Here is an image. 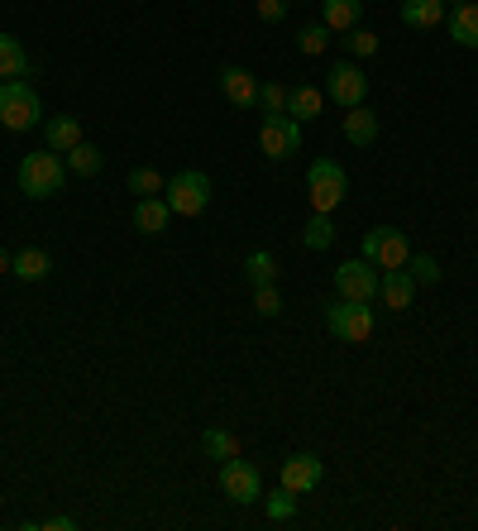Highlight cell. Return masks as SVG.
Returning <instances> with one entry per match:
<instances>
[{
    "label": "cell",
    "mask_w": 478,
    "mask_h": 531,
    "mask_svg": "<svg viewBox=\"0 0 478 531\" xmlns=\"http://www.w3.org/2000/svg\"><path fill=\"white\" fill-rule=\"evenodd\" d=\"M455 5H464V0H455Z\"/></svg>",
    "instance_id": "obj_37"
},
{
    "label": "cell",
    "mask_w": 478,
    "mask_h": 531,
    "mask_svg": "<svg viewBox=\"0 0 478 531\" xmlns=\"http://www.w3.org/2000/svg\"><path fill=\"white\" fill-rule=\"evenodd\" d=\"M378 297H383L392 311H407L412 307V297H416V278L407 273V268H388L383 283H378Z\"/></svg>",
    "instance_id": "obj_15"
},
{
    "label": "cell",
    "mask_w": 478,
    "mask_h": 531,
    "mask_svg": "<svg viewBox=\"0 0 478 531\" xmlns=\"http://www.w3.org/2000/svg\"><path fill=\"white\" fill-rule=\"evenodd\" d=\"M263 512H268V522H292V517H297V493H287V488L278 484L273 498H263Z\"/></svg>",
    "instance_id": "obj_27"
},
{
    "label": "cell",
    "mask_w": 478,
    "mask_h": 531,
    "mask_svg": "<svg viewBox=\"0 0 478 531\" xmlns=\"http://www.w3.org/2000/svg\"><path fill=\"white\" fill-rule=\"evenodd\" d=\"M220 493L230 498V503H239V508H249V503H259L263 498V479L259 469L249 465V460H220Z\"/></svg>",
    "instance_id": "obj_8"
},
{
    "label": "cell",
    "mask_w": 478,
    "mask_h": 531,
    "mask_svg": "<svg viewBox=\"0 0 478 531\" xmlns=\"http://www.w3.org/2000/svg\"><path fill=\"white\" fill-rule=\"evenodd\" d=\"M48 268H53L48 249H20V254L10 259V273H15L20 283H39V278H48Z\"/></svg>",
    "instance_id": "obj_20"
},
{
    "label": "cell",
    "mask_w": 478,
    "mask_h": 531,
    "mask_svg": "<svg viewBox=\"0 0 478 531\" xmlns=\"http://www.w3.org/2000/svg\"><path fill=\"white\" fill-rule=\"evenodd\" d=\"M220 91L239 111H259V77L249 67H220Z\"/></svg>",
    "instance_id": "obj_12"
},
{
    "label": "cell",
    "mask_w": 478,
    "mask_h": 531,
    "mask_svg": "<svg viewBox=\"0 0 478 531\" xmlns=\"http://www.w3.org/2000/svg\"><path fill=\"white\" fill-rule=\"evenodd\" d=\"M302 244L306 249H330L335 244V225H330V216H321V211H311V221H306V230H302Z\"/></svg>",
    "instance_id": "obj_25"
},
{
    "label": "cell",
    "mask_w": 478,
    "mask_h": 531,
    "mask_svg": "<svg viewBox=\"0 0 478 531\" xmlns=\"http://www.w3.org/2000/svg\"><path fill=\"white\" fill-rule=\"evenodd\" d=\"M340 44L349 48V58H373V53H378V34H369V29H349Z\"/></svg>",
    "instance_id": "obj_30"
},
{
    "label": "cell",
    "mask_w": 478,
    "mask_h": 531,
    "mask_svg": "<svg viewBox=\"0 0 478 531\" xmlns=\"http://www.w3.org/2000/svg\"><path fill=\"white\" fill-rule=\"evenodd\" d=\"M29 72V53H24L20 39H10V34H0V77L5 82H15Z\"/></svg>",
    "instance_id": "obj_22"
},
{
    "label": "cell",
    "mask_w": 478,
    "mask_h": 531,
    "mask_svg": "<svg viewBox=\"0 0 478 531\" xmlns=\"http://www.w3.org/2000/svg\"><path fill=\"white\" fill-rule=\"evenodd\" d=\"M34 527H44V531H77V517H44V522H34Z\"/></svg>",
    "instance_id": "obj_35"
},
{
    "label": "cell",
    "mask_w": 478,
    "mask_h": 531,
    "mask_svg": "<svg viewBox=\"0 0 478 531\" xmlns=\"http://www.w3.org/2000/svg\"><path fill=\"white\" fill-rule=\"evenodd\" d=\"M326 479V465L311 455V450H297V455H287L283 460V469H278V484L287 488V493H316V484Z\"/></svg>",
    "instance_id": "obj_10"
},
{
    "label": "cell",
    "mask_w": 478,
    "mask_h": 531,
    "mask_svg": "<svg viewBox=\"0 0 478 531\" xmlns=\"http://www.w3.org/2000/svg\"><path fill=\"white\" fill-rule=\"evenodd\" d=\"M287 15V0H259V20H268V24H278Z\"/></svg>",
    "instance_id": "obj_34"
},
{
    "label": "cell",
    "mask_w": 478,
    "mask_h": 531,
    "mask_svg": "<svg viewBox=\"0 0 478 531\" xmlns=\"http://www.w3.org/2000/svg\"><path fill=\"white\" fill-rule=\"evenodd\" d=\"M254 311H259V316H278V311H283L278 288H254Z\"/></svg>",
    "instance_id": "obj_33"
},
{
    "label": "cell",
    "mask_w": 478,
    "mask_h": 531,
    "mask_svg": "<svg viewBox=\"0 0 478 531\" xmlns=\"http://www.w3.org/2000/svg\"><path fill=\"white\" fill-rule=\"evenodd\" d=\"M407 273H412L416 283H440V264H435L431 254H412V259H407Z\"/></svg>",
    "instance_id": "obj_32"
},
{
    "label": "cell",
    "mask_w": 478,
    "mask_h": 531,
    "mask_svg": "<svg viewBox=\"0 0 478 531\" xmlns=\"http://www.w3.org/2000/svg\"><path fill=\"white\" fill-rule=\"evenodd\" d=\"M364 20V0H321V24L330 34H349Z\"/></svg>",
    "instance_id": "obj_14"
},
{
    "label": "cell",
    "mask_w": 478,
    "mask_h": 531,
    "mask_svg": "<svg viewBox=\"0 0 478 531\" xmlns=\"http://www.w3.org/2000/svg\"><path fill=\"white\" fill-rule=\"evenodd\" d=\"M259 149L273 158V163L292 158L297 149H302V125H297L292 115H263V125H259Z\"/></svg>",
    "instance_id": "obj_9"
},
{
    "label": "cell",
    "mask_w": 478,
    "mask_h": 531,
    "mask_svg": "<svg viewBox=\"0 0 478 531\" xmlns=\"http://www.w3.org/2000/svg\"><path fill=\"white\" fill-rule=\"evenodd\" d=\"M326 96L335 101V106H364V96H369V77L359 72L354 63H335L326 72Z\"/></svg>",
    "instance_id": "obj_11"
},
{
    "label": "cell",
    "mask_w": 478,
    "mask_h": 531,
    "mask_svg": "<svg viewBox=\"0 0 478 531\" xmlns=\"http://www.w3.org/2000/svg\"><path fill=\"white\" fill-rule=\"evenodd\" d=\"M402 24L407 29H435V24H445V0H402Z\"/></svg>",
    "instance_id": "obj_18"
},
{
    "label": "cell",
    "mask_w": 478,
    "mask_h": 531,
    "mask_svg": "<svg viewBox=\"0 0 478 531\" xmlns=\"http://www.w3.org/2000/svg\"><path fill=\"white\" fill-rule=\"evenodd\" d=\"M326 326L335 340H345V345H369L373 331H378V316H373L369 302H345V297H335L326 307Z\"/></svg>",
    "instance_id": "obj_3"
},
{
    "label": "cell",
    "mask_w": 478,
    "mask_h": 531,
    "mask_svg": "<svg viewBox=\"0 0 478 531\" xmlns=\"http://www.w3.org/2000/svg\"><path fill=\"white\" fill-rule=\"evenodd\" d=\"M67 173H77V177H91V173H101V163H106V154H101V149H96V144H87V139H82V144H77V149H67Z\"/></svg>",
    "instance_id": "obj_23"
},
{
    "label": "cell",
    "mask_w": 478,
    "mask_h": 531,
    "mask_svg": "<svg viewBox=\"0 0 478 531\" xmlns=\"http://www.w3.org/2000/svg\"><path fill=\"white\" fill-rule=\"evenodd\" d=\"M201 450H206L211 460H235V455H239V441L230 436V431L211 426V431H201Z\"/></svg>",
    "instance_id": "obj_26"
},
{
    "label": "cell",
    "mask_w": 478,
    "mask_h": 531,
    "mask_svg": "<svg viewBox=\"0 0 478 531\" xmlns=\"http://www.w3.org/2000/svg\"><path fill=\"white\" fill-rule=\"evenodd\" d=\"M168 221H173L168 197H139V206H134V230H139V235H163Z\"/></svg>",
    "instance_id": "obj_13"
},
{
    "label": "cell",
    "mask_w": 478,
    "mask_h": 531,
    "mask_svg": "<svg viewBox=\"0 0 478 531\" xmlns=\"http://www.w3.org/2000/svg\"><path fill=\"white\" fill-rule=\"evenodd\" d=\"M168 206H173V216H201L206 206H211V177L187 168V173L168 177Z\"/></svg>",
    "instance_id": "obj_6"
},
{
    "label": "cell",
    "mask_w": 478,
    "mask_h": 531,
    "mask_svg": "<svg viewBox=\"0 0 478 531\" xmlns=\"http://www.w3.org/2000/svg\"><path fill=\"white\" fill-rule=\"evenodd\" d=\"M287 96L292 91L283 82H259V111L263 115H287Z\"/></svg>",
    "instance_id": "obj_28"
},
{
    "label": "cell",
    "mask_w": 478,
    "mask_h": 531,
    "mask_svg": "<svg viewBox=\"0 0 478 531\" xmlns=\"http://www.w3.org/2000/svg\"><path fill=\"white\" fill-rule=\"evenodd\" d=\"M373 268H407L412 259V244H407V230H392V225H373L364 235V249H359Z\"/></svg>",
    "instance_id": "obj_5"
},
{
    "label": "cell",
    "mask_w": 478,
    "mask_h": 531,
    "mask_svg": "<svg viewBox=\"0 0 478 531\" xmlns=\"http://www.w3.org/2000/svg\"><path fill=\"white\" fill-rule=\"evenodd\" d=\"M450 39H455L459 48H478V5L474 0L455 5V15H450Z\"/></svg>",
    "instance_id": "obj_19"
},
{
    "label": "cell",
    "mask_w": 478,
    "mask_h": 531,
    "mask_svg": "<svg viewBox=\"0 0 478 531\" xmlns=\"http://www.w3.org/2000/svg\"><path fill=\"white\" fill-rule=\"evenodd\" d=\"M130 192L134 197H158V192H168V182H163V173H153V168H134Z\"/></svg>",
    "instance_id": "obj_29"
},
{
    "label": "cell",
    "mask_w": 478,
    "mask_h": 531,
    "mask_svg": "<svg viewBox=\"0 0 478 531\" xmlns=\"http://www.w3.org/2000/svg\"><path fill=\"white\" fill-rule=\"evenodd\" d=\"M77 144H82V125H77V115H48L44 149H53V154H67V149H77Z\"/></svg>",
    "instance_id": "obj_16"
},
{
    "label": "cell",
    "mask_w": 478,
    "mask_h": 531,
    "mask_svg": "<svg viewBox=\"0 0 478 531\" xmlns=\"http://www.w3.org/2000/svg\"><path fill=\"white\" fill-rule=\"evenodd\" d=\"M306 197H311V211H321V216H330L340 201H345V192H349V177H345V168L335 163V158H316L311 163V173H306Z\"/></svg>",
    "instance_id": "obj_4"
},
{
    "label": "cell",
    "mask_w": 478,
    "mask_h": 531,
    "mask_svg": "<svg viewBox=\"0 0 478 531\" xmlns=\"http://www.w3.org/2000/svg\"><path fill=\"white\" fill-rule=\"evenodd\" d=\"M326 44H330V29H326V24H311V29H302V39H297V48H302L306 58L326 53Z\"/></svg>",
    "instance_id": "obj_31"
},
{
    "label": "cell",
    "mask_w": 478,
    "mask_h": 531,
    "mask_svg": "<svg viewBox=\"0 0 478 531\" xmlns=\"http://www.w3.org/2000/svg\"><path fill=\"white\" fill-rule=\"evenodd\" d=\"M244 278H249V283H254V288H278V259H273V254H249V259H244Z\"/></svg>",
    "instance_id": "obj_24"
},
{
    "label": "cell",
    "mask_w": 478,
    "mask_h": 531,
    "mask_svg": "<svg viewBox=\"0 0 478 531\" xmlns=\"http://www.w3.org/2000/svg\"><path fill=\"white\" fill-rule=\"evenodd\" d=\"M378 283H383V273H378L364 254L335 268V297H345V302H373V297H378Z\"/></svg>",
    "instance_id": "obj_7"
},
{
    "label": "cell",
    "mask_w": 478,
    "mask_h": 531,
    "mask_svg": "<svg viewBox=\"0 0 478 531\" xmlns=\"http://www.w3.org/2000/svg\"><path fill=\"white\" fill-rule=\"evenodd\" d=\"M0 125L5 130H34V125H44V101H39V91L29 87V82H0Z\"/></svg>",
    "instance_id": "obj_2"
},
{
    "label": "cell",
    "mask_w": 478,
    "mask_h": 531,
    "mask_svg": "<svg viewBox=\"0 0 478 531\" xmlns=\"http://www.w3.org/2000/svg\"><path fill=\"white\" fill-rule=\"evenodd\" d=\"M321 106H326V91H316V87H292V96H287V115H292L297 125H302V120H316Z\"/></svg>",
    "instance_id": "obj_21"
},
{
    "label": "cell",
    "mask_w": 478,
    "mask_h": 531,
    "mask_svg": "<svg viewBox=\"0 0 478 531\" xmlns=\"http://www.w3.org/2000/svg\"><path fill=\"white\" fill-rule=\"evenodd\" d=\"M10 259H15V254H5V249H0V273H10Z\"/></svg>",
    "instance_id": "obj_36"
},
{
    "label": "cell",
    "mask_w": 478,
    "mask_h": 531,
    "mask_svg": "<svg viewBox=\"0 0 478 531\" xmlns=\"http://www.w3.org/2000/svg\"><path fill=\"white\" fill-rule=\"evenodd\" d=\"M20 192L24 197H34V201H44V197H58L63 192V182H67V163L53 149H39V154H24L20 158Z\"/></svg>",
    "instance_id": "obj_1"
},
{
    "label": "cell",
    "mask_w": 478,
    "mask_h": 531,
    "mask_svg": "<svg viewBox=\"0 0 478 531\" xmlns=\"http://www.w3.org/2000/svg\"><path fill=\"white\" fill-rule=\"evenodd\" d=\"M340 130H345L349 144H359V149H364V144H373V139H378V115H373L369 106H349Z\"/></svg>",
    "instance_id": "obj_17"
}]
</instances>
